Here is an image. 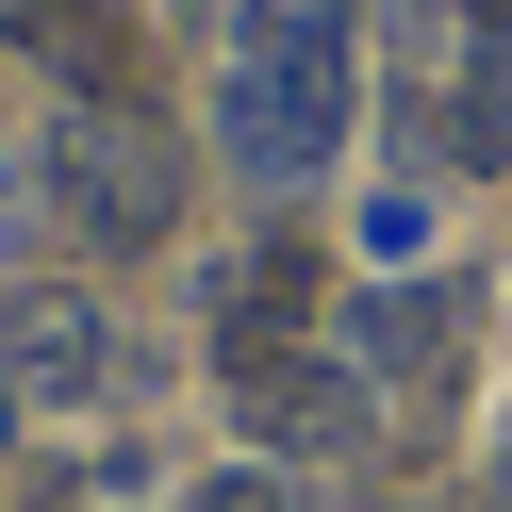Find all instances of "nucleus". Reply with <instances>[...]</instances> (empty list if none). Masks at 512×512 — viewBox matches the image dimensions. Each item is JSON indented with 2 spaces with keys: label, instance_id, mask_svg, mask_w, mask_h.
<instances>
[{
  "label": "nucleus",
  "instance_id": "5",
  "mask_svg": "<svg viewBox=\"0 0 512 512\" xmlns=\"http://www.w3.org/2000/svg\"><path fill=\"white\" fill-rule=\"evenodd\" d=\"M0 380H17V397H100L116 380L100 298H83V281H17V298H0Z\"/></svg>",
  "mask_w": 512,
  "mask_h": 512
},
{
  "label": "nucleus",
  "instance_id": "7",
  "mask_svg": "<svg viewBox=\"0 0 512 512\" xmlns=\"http://www.w3.org/2000/svg\"><path fill=\"white\" fill-rule=\"evenodd\" d=\"M182 512H298V496H281V463H215Z\"/></svg>",
  "mask_w": 512,
  "mask_h": 512
},
{
  "label": "nucleus",
  "instance_id": "6",
  "mask_svg": "<svg viewBox=\"0 0 512 512\" xmlns=\"http://www.w3.org/2000/svg\"><path fill=\"white\" fill-rule=\"evenodd\" d=\"M446 347H463V298H430V281H380L364 314H347V364H446Z\"/></svg>",
  "mask_w": 512,
  "mask_h": 512
},
{
  "label": "nucleus",
  "instance_id": "3",
  "mask_svg": "<svg viewBox=\"0 0 512 512\" xmlns=\"http://www.w3.org/2000/svg\"><path fill=\"white\" fill-rule=\"evenodd\" d=\"M215 380H232L248 446H364V364H331V347H298V331L215 347Z\"/></svg>",
  "mask_w": 512,
  "mask_h": 512
},
{
  "label": "nucleus",
  "instance_id": "1",
  "mask_svg": "<svg viewBox=\"0 0 512 512\" xmlns=\"http://www.w3.org/2000/svg\"><path fill=\"white\" fill-rule=\"evenodd\" d=\"M347 83H364L347 0H265L232 34V67H215V149H232V182L314 199V182L347 166Z\"/></svg>",
  "mask_w": 512,
  "mask_h": 512
},
{
  "label": "nucleus",
  "instance_id": "8",
  "mask_svg": "<svg viewBox=\"0 0 512 512\" xmlns=\"http://www.w3.org/2000/svg\"><path fill=\"white\" fill-rule=\"evenodd\" d=\"M0 446H17V380H0Z\"/></svg>",
  "mask_w": 512,
  "mask_h": 512
},
{
  "label": "nucleus",
  "instance_id": "2",
  "mask_svg": "<svg viewBox=\"0 0 512 512\" xmlns=\"http://www.w3.org/2000/svg\"><path fill=\"white\" fill-rule=\"evenodd\" d=\"M50 199H67L83 248H166V232H182V149H166V116H67V133H50Z\"/></svg>",
  "mask_w": 512,
  "mask_h": 512
},
{
  "label": "nucleus",
  "instance_id": "4",
  "mask_svg": "<svg viewBox=\"0 0 512 512\" xmlns=\"http://www.w3.org/2000/svg\"><path fill=\"white\" fill-rule=\"evenodd\" d=\"M0 34L34 50L83 116H149V50H133V17H116V0H0Z\"/></svg>",
  "mask_w": 512,
  "mask_h": 512
}]
</instances>
